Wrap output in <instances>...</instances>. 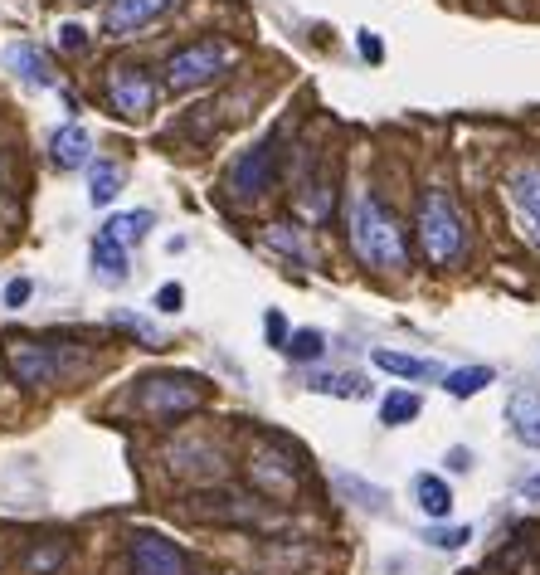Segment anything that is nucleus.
Wrapping results in <instances>:
<instances>
[{
    "label": "nucleus",
    "instance_id": "f257e3e1",
    "mask_svg": "<svg viewBox=\"0 0 540 575\" xmlns=\"http://www.w3.org/2000/svg\"><path fill=\"white\" fill-rule=\"evenodd\" d=\"M346 239L365 269L395 273L409 264V244H404V225L395 220V210L375 191H356L351 210H346Z\"/></svg>",
    "mask_w": 540,
    "mask_h": 575
},
{
    "label": "nucleus",
    "instance_id": "f03ea898",
    "mask_svg": "<svg viewBox=\"0 0 540 575\" xmlns=\"http://www.w3.org/2000/svg\"><path fill=\"white\" fill-rule=\"evenodd\" d=\"M414 225H419V249L433 269H458L463 254H468V220L458 210V200L448 191H429L419 195V210H414Z\"/></svg>",
    "mask_w": 540,
    "mask_h": 575
},
{
    "label": "nucleus",
    "instance_id": "7ed1b4c3",
    "mask_svg": "<svg viewBox=\"0 0 540 575\" xmlns=\"http://www.w3.org/2000/svg\"><path fill=\"white\" fill-rule=\"evenodd\" d=\"M234 59H239V49H234L229 39H195V44H185V49H176V54L166 59L161 83H166L171 93H195V88H210L215 78L229 74Z\"/></svg>",
    "mask_w": 540,
    "mask_h": 575
},
{
    "label": "nucleus",
    "instance_id": "20e7f679",
    "mask_svg": "<svg viewBox=\"0 0 540 575\" xmlns=\"http://www.w3.org/2000/svg\"><path fill=\"white\" fill-rule=\"evenodd\" d=\"M142 410L151 420H180L190 410L205 405V381L200 376H185V371H161V376H146L142 390H137Z\"/></svg>",
    "mask_w": 540,
    "mask_h": 575
},
{
    "label": "nucleus",
    "instance_id": "39448f33",
    "mask_svg": "<svg viewBox=\"0 0 540 575\" xmlns=\"http://www.w3.org/2000/svg\"><path fill=\"white\" fill-rule=\"evenodd\" d=\"M502 191H506V205H511V220H516L521 239L540 254V156L516 161V166L506 171Z\"/></svg>",
    "mask_w": 540,
    "mask_h": 575
},
{
    "label": "nucleus",
    "instance_id": "423d86ee",
    "mask_svg": "<svg viewBox=\"0 0 540 575\" xmlns=\"http://www.w3.org/2000/svg\"><path fill=\"white\" fill-rule=\"evenodd\" d=\"M103 88H108L112 113H122V117H146L151 103H156V78H151L146 64H112Z\"/></svg>",
    "mask_w": 540,
    "mask_h": 575
},
{
    "label": "nucleus",
    "instance_id": "0eeeda50",
    "mask_svg": "<svg viewBox=\"0 0 540 575\" xmlns=\"http://www.w3.org/2000/svg\"><path fill=\"white\" fill-rule=\"evenodd\" d=\"M127 571L132 575H190V556L171 537L137 532L132 546H127Z\"/></svg>",
    "mask_w": 540,
    "mask_h": 575
},
{
    "label": "nucleus",
    "instance_id": "6e6552de",
    "mask_svg": "<svg viewBox=\"0 0 540 575\" xmlns=\"http://www.w3.org/2000/svg\"><path fill=\"white\" fill-rule=\"evenodd\" d=\"M5 361L15 371V381L25 385H54L59 381V356L39 337H5Z\"/></svg>",
    "mask_w": 540,
    "mask_h": 575
},
{
    "label": "nucleus",
    "instance_id": "1a4fd4ad",
    "mask_svg": "<svg viewBox=\"0 0 540 575\" xmlns=\"http://www.w3.org/2000/svg\"><path fill=\"white\" fill-rule=\"evenodd\" d=\"M273 176H278V142H273V137H263L258 147H249V152L229 166V186L244 195V200H253V195L268 191V186H273Z\"/></svg>",
    "mask_w": 540,
    "mask_h": 575
},
{
    "label": "nucleus",
    "instance_id": "9d476101",
    "mask_svg": "<svg viewBox=\"0 0 540 575\" xmlns=\"http://www.w3.org/2000/svg\"><path fill=\"white\" fill-rule=\"evenodd\" d=\"M166 10H171V0H108L103 25H108L112 39H127V35H142L146 25L156 15H166Z\"/></svg>",
    "mask_w": 540,
    "mask_h": 575
},
{
    "label": "nucleus",
    "instance_id": "9b49d317",
    "mask_svg": "<svg viewBox=\"0 0 540 575\" xmlns=\"http://www.w3.org/2000/svg\"><path fill=\"white\" fill-rule=\"evenodd\" d=\"M506 424H511V434H516L526 449H540V390L536 385H516V390H511Z\"/></svg>",
    "mask_w": 540,
    "mask_h": 575
},
{
    "label": "nucleus",
    "instance_id": "f8f14e48",
    "mask_svg": "<svg viewBox=\"0 0 540 575\" xmlns=\"http://www.w3.org/2000/svg\"><path fill=\"white\" fill-rule=\"evenodd\" d=\"M49 156H54V166H64V171L93 166V137H88L78 122H64V127L49 137Z\"/></svg>",
    "mask_w": 540,
    "mask_h": 575
},
{
    "label": "nucleus",
    "instance_id": "ddd939ff",
    "mask_svg": "<svg viewBox=\"0 0 540 575\" xmlns=\"http://www.w3.org/2000/svg\"><path fill=\"white\" fill-rule=\"evenodd\" d=\"M5 69L30 88H54V69L44 64V54L35 44H5Z\"/></svg>",
    "mask_w": 540,
    "mask_h": 575
},
{
    "label": "nucleus",
    "instance_id": "4468645a",
    "mask_svg": "<svg viewBox=\"0 0 540 575\" xmlns=\"http://www.w3.org/2000/svg\"><path fill=\"white\" fill-rule=\"evenodd\" d=\"M370 361H375L380 371L399 376V381H443V371H438L433 361H424V356H404V351H390V346H375Z\"/></svg>",
    "mask_w": 540,
    "mask_h": 575
},
{
    "label": "nucleus",
    "instance_id": "2eb2a0df",
    "mask_svg": "<svg viewBox=\"0 0 540 575\" xmlns=\"http://www.w3.org/2000/svg\"><path fill=\"white\" fill-rule=\"evenodd\" d=\"M93 278L103 283V288H122L127 278H132V264H127V249L122 244H112V239H93Z\"/></svg>",
    "mask_w": 540,
    "mask_h": 575
},
{
    "label": "nucleus",
    "instance_id": "dca6fc26",
    "mask_svg": "<svg viewBox=\"0 0 540 575\" xmlns=\"http://www.w3.org/2000/svg\"><path fill=\"white\" fill-rule=\"evenodd\" d=\"M151 225H156V215H151V210H117V215L103 220V239L122 244V249H137L146 234H151Z\"/></svg>",
    "mask_w": 540,
    "mask_h": 575
},
{
    "label": "nucleus",
    "instance_id": "f3484780",
    "mask_svg": "<svg viewBox=\"0 0 540 575\" xmlns=\"http://www.w3.org/2000/svg\"><path fill=\"white\" fill-rule=\"evenodd\" d=\"M249 473H253V483L268 488V493H292V488H297V468H292V459H283V454H253Z\"/></svg>",
    "mask_w": 540,
    "mask_h": 575
},
{
    "label": "nucleus",
    "instance_id": "a211bd4d",
    "mask_svg": "<svg viewBox=\"0 0 540 575\" xmlns=\"http://www.w3.org/2000/svg\"><path fill=\"white\" fill-rule=\"evenodd\" d=\"M492 381H497L492 366H458V371H443V390L458 395V400H468V395H477V390H487Z\"/></svg>",
    "mask_w": 540,
    "mask_h": 575
},
{
    "label": "nucleus",
    "instance_id": "6ab92c4d",
    "mask_svg": "<svg viewBox=\"0 0 540 575\" xmlns=\"http://www.w3.org/2000/svg\"><path fill=\"white\" fill-rule=\"evenodd\" d=\"M414 498H419V507H424L429 517H448V512H453V488H448L443 478H433V473H419V478H414Z\"/></svg>",
    "mask_w": 540,
    "mask_h": 575
},
{
    "label": "nucleus",
    "instance_id": "aec40b11",
    "mask_svg": "<svg viewBox=\"0 0 540 575\" xmlns=\"http://www.w3.org/2000/svg\"><path fill=\"white\" fill-rule=\"evenodd\" d=\"M64 561H69V541H35L25 551V575H59Z\"/></svg>",
    "mask_w": 540,
    "mask_h": 575
},
{
    "label": "nucleus",
    "instance_id": "412c9836",
    "mask_svg": "<svg viewBox=\"0 0 540 575\" xmlns=\"http://www.w3.org/2000/svg\"><path fill=\"white\" fill-rule=\"evenodd\" d=\"M419 410H424V400L414 395V390H390L385 400H380V420L390 424V429H399V424L419 420Z\"/></svg>",
    "mask_w": 540,
    "mask_h": 575
},
{
    "label": "nucleus",
    "instance_id": "4be33fe9",
    "mask_svg": "<svg viewBox=\"0 0 540 575\" xmlns=\"http://www.w3.org/2000/svg\"><path fill=\"white\" fill-rule=\"evenodd\" d=\"M336 488L356 502V507H365V512H385V488L365 483V478H356V473H336Z\"/></svg>",
    "mask_w": 540,
    "mask_h": 575
},
{
    "label": "nucleus",
    "instance_id": "5701e85b",
    "mask_svg": "<svg viewBox=\"0 0 540 575\" xmlns=\"http://www.w3.org/2000/svg\"><path fill=\"white\" fill-rule=\"evenodd\" d=\"M122 191V171L112 161H93V176H88V200L93 205H112Z\"/></svg>",
    "mask_w": 540,
    "mask_h": 575
},
{
    "label": "nucleus",
    "instance_id": "b1692460",
    "mask_svg": "<svg viewBox=\"0 0 540 575\" xmlns=\"http://www.w3.org/2000/svg\"><path fill=\"white\" fill-rule=\"evenodd\" d=\"M283 351H288L292 361H317V356L326 351V337L317 332V327H302V332H292V337H288Z\"/></svg>",
    "mask_w": 540,
    "mask_h": 575
},
{
    "label": "nucleus",
    "instance_id": "393cba45",
    "mask_svg": "<svg viewBox=\"0 0 540 575\" xmlns=\"http://www.w3.org/2000/svg\"><path fill=\"white\" fill-rule=\"evenodd\" d=\"M468 537H472V527H429L424 532V541L438 546V551H458V546H468Z\"/></svg>",
    "mask_w": 540,
    "mask_h": 575
},
{
    "label": "nucleus",
    "instance_id": "a878e982",
    "mask_svg": "<svg viewBox=\"0 0 540 575\" xmlns=\"http://www.w3.org/2000/svg\"><path fill=\"white\" fill-rule=\"evenodd\" d=\"M268 244L283 249V254H292V259H307V244H302L297 230H288V225H273V230H268Z\"/></svg>",
    "mask_w": 540,
    "mask_h": 575
},
{
    "label": "nucleus",
    "instance_id": "bb28decb",
    "mask_svg": "<svg viewBox=\"0 0 540 575\" xmlns=\"http://www.w3.org/2000/svg\"><path fill=\"white\" fill-rule=\"evenodd\" d=\"M317 390H331V395H365V381L360 376H317Z\"/></svg>",
    "mask_w": 540,
    "mask_h": 575
},
{
    "label": "nucleus",
    "instance_id": "cd10ccee",
    "mask_svg": "<svg viewBox=\"0 0 540 575\" xmlns=\"http://www.w3.org/2000/svg\"><path fill=\"white\" fill-rule=\"evenodd\" d=\"M112 322H117V327H132V332H137V337H142L146 346H161V332H156V327H151L146 317H137V312H117Z\"/></svg>",
    "mask_w": 540,
    "mask_h": 575
},
{
    "label": "nucleus",
    "instance_id": "c85d7f7f",
    "mask_svg": "<svg viewBox=\"0 0 540 575\" xmlns=\"http://www.w3.org/2000/svg\"><path fill=\"white\" fill-rule=\"evenodd\" d=\"M59 49H64V54H83V49H88V30H83V25H59Z\"/></svg>",
    "mask_w": 540,
    "mask_h": 575
},
{
    "label": "nucleus",
    "instance_id": "c756f323",
    "mask_svg": "<svg viewBox=\"0 0 540 575\" xmlns=\"http://www.w3.org/2000/svg\"><path fill=\"white\" fill-rule=\"evenodd\" d=\"M263 332H268L273 346H288V317H283L278 307H268V312H263Z\"/></svg>",
    "mask_w": 540,
    "mask_h": 575
},
{
    "label": "nucleus",
    "instance_id": "7c9ffc66",
    "mask_svg": "<svg viewBox=\"0 0 540 575\" xmlns=\"http://www.w3.org/2000/svg\"><path fill=\"white\" fill-rule=\"evenodd\" d=\"M30 293H35V283H30V278H10V288H5V307H25V303H30Z\"/></svg>",
    "mask_w": 540,
    "mask_h": 575
},
{
    "label": "nucleus",
    "instance_id": "2f4dec72",
    "mask_svg": "<svg viewBox=\"0 0 540 575\" xmlns=\"http://www.w3.org/2000/svg\"><path fill=\"white\" fill-rule=\"evenodd\" d=\"M180 303H185V288H180V283H161L156 307H161V312H180Z\"/></svg>",
    "mask_w": 540,
    "mask_h": 575
},
{
    "label": "nucleus",
    "instance_id": "473e14b6",
    "mask_svg": "<svg viewBox=\"0 0 540 575\" xmlns=\"http://www.w3.org/2000/svg\"><path fill=\"white\" fill-rule=\"evenodd\" d=\"M360 54H365V59H370V64H380V59H385V44H380V39L370 35V30H360Z\"/></svg>",
    "mask_w": 540,
    "mask_h": 575
},
{
    "label": "nucleus",
    "instance_id": "72a5a7b5",
    "mask_svg": "<svg viewBox=\"0 0 540 575\" xmlns=\"http://www.w3.org/2000/svg\"><path fill=\"white\" fill-rule=\"evenodd\" d=\"M448 468H453V473H468V468H472V454L463 449V444H458V449H448Z\"/></svg>",
    "mask_w": 540,
    "mask_h": 575
},
{
    "label": "nucleus",
    "instance_id": "f704fd0d",
    "mask_svg": "<svg viewBox=\"0 0 540 575\" xmlns=\"http://www.w3.org/2000/svg\"><path fill=\"white\" fill-rule=\"evenodd\" d=\"M521 493H526V498H540V473H536V478H526V488H521Z\"/></svg>",
    "mask_w": 540,
    "mask_h": 575
}]
</instances>
